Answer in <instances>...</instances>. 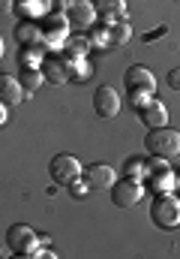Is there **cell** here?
I'll return each instance as SVG.
<instances>
[{
    "mask_svg": "<svg viewBox=\"0 0 180 259\" xmlns=\"http://www.w3.org/2000/svg\"><path fill=\"white\" fill-rule=\"evenodd\" d=\"M144 148H147V154L150 157H165V160H171V157H177L180 154V133L174 127H150L147 130V136H144Z\"/></svg>",
    "mask_w": 180,
    "mask_h": 259,
    "instance_id": "obj_1",
    "label": "cell"
},
{
    "mask_svg": "<svg viewBox=\"0 0 180 259\" xmlns=\"http://www.w3.org/2000/svg\"><path fill=\"white\" fill-rule=\"evenodd\" d=\"M150 220L159 229H177L180 226V199L171 193H156L150 202Z\"/></svg>",
    "mask_w": 180,
    "mask_h": 259,
    "instance_id": "obj_2",
    "label": "cell"
},
{
    "mask_svg": "<svg viewBox=\"0 0 180 259\" xmlns=\"http://www.w3.org/2000/svg\"><path fill=\"white\" fill-rule=\"evenodd\" d=\"M39 27H42V39H45L48 52H60V49H63V42H66V36H69V21H66V12H60V9L45 12Z\"/></svg>",
    "mask_w": 180,
    "mask_h": 259,
    "instance_id": "obj_3",
    "label": "cell"
},
{
    "mask_svg": "<svg viewBox=\"0 0 180 259\" xmlns=\"http://www.w3.org/2000/svg\"><path fill=\"white\" fill-rule=\"evenodd\" d=\"M81 181L90 187V193H105V190L114 187L117 172H114V166H108V163H90V166L81 169Z\"/></svg>",
    "mask_w": 180,
    "mask_h": 259,
    "instance_id": "obj_4",
    "label": "cell"
},
{
    "mask_svg": "<svg viewBox=\"0 0 180 259\" xmlns=\"http://www.w3.org/2000/svg\"><path fill=\"white\" fill-rule=\"evenodd\" d=\"M6 244L12 247L15 256H30V253L39 247V235L33 232V226L15 223V226H9V232H6Z\"/></svg>",
    "mask_w": 180,
    "mask_h": 259,
    "instance_id": "obj_5",
    "label": "cell"
},
{
    "mask_svg": "<svg viewBox=\"0 0 180 259\" xmlns=\"http://www.w3.org/2000/svg\"><path fill=\"white\" fill-rule=\"evenodd\" d=\"M147 193V187H144V181H135V178H120L114 181V187H111V202L117 205V208H135L141 199Z\"/></svg>",
    "mask_w": 180,
    "mask_h": 259,
    "instance_id": "obj_6",
    "label": "cell"
},
{
    "mask_svg": "<svg viewBox=\"0 0 180 259\" xmlns=\"http://www.w3.org/2000/svg\"><path fill=\"white\" fill-rule=\"evenodd\" d=\"M81 163H78V157H72V154H57V157H51V163H48V175H51V181L57 184V187H66L69 181H75V178H81Z\"/></svg>",
    "mask_w": 180,
    "mask_h": 259,
    "instance_id": "obj_7",
    "label": "cell"
},
{
    "mask_svg": "<svg viewBox=\"0 0 180 259\" xmlns=\"http://www.w3.org/2000/svg\"><path fill=\"white\" fill-rule=\"evenodd\" d=\"M39 69H42V78H45L48 84H57L60 88V84H66L69 75H72V61L63 58L60 52H48V55L42 58Z\"/></svg>",
    "mask_w": 180,
    "mask_h": 259,
    "instance_id": "obj_8",
    "label": "cell"
},
{
    "mask_svg": "<svg viewBox=\"0 0 180 259\" xmlns=\"http://www.w3.org/2000/svg\"><path fill=\"white\" fill-rule=\"evenodd\" d=\"M93 112H96V118H102V121H114L120 115V94L111 84L96 88V94H93Z\"/></svg>",
    "mask_w": 180,
    "mask_h": 259,
    "instance_id": "obj_9",
    "label": "cell"
},
{
    "mask_svg": "<svg viewBox=\"0 0 180 259\" xmlns=\"http://www.w3.org/2000/svg\"><path fill=\"white\" fill-rule=\"evenodd\" d=\"M66 21L75 30H90V24H96V6H93V0H72V6L66 9Z\"/></svg>",
    "mask_w": 180,
    "mask_h": 259,
    "instance_id": "obj_10",
    "label": "cell"
},
{
    "mask_svg": "<svg viewBox=\"0 0 180 259\" xmlns=\"http://www.w3.org/2000/svg\"><path fill=\"white\" fill-rule=\"evenodd\" d=\"M123 84H126V91H147V94H153L156 91V75L147 66L135 64L123 72Z\"/></svg>",
    "mask_w": 180,
    "mask_h": 259,
    "instance_id": "obj_11",
    "label": "cell"
},
{
    "mask_svg": "<svg viewBox=\"0 0 180 259\" xmlns=\"http://www.w3.org/2000/svg\"><path fill=\"white\" fill-rule=\"evenodd\" d=\"M93 6H96V21L102 24L126 21V0H93Z\"/></svg>",
    "mask_w": 180,
    "mask_h": 259,
    "instance_id": "obj_12",
    "label": "cell"
},
{
    "mask_svg": "<svg viewBox=\"0 0 180 259\" xmlns=\"http://www.w3.org/2000/svg\"><path fill=\"white\" fill-rule=\"evenodd\" d=\"M90 49H93V46H90V39H87L84 33H75V36H66V42H63L60 55H63V58H69V61L75 64V61L87 58V52H90Z\"/></svg>",
    "mask_w": 180,
    "mask_h": 259,
    "instance_id": "obj_13",
    "label": "cell"
},
{
    "mask_svg": "<svg viewBox=\"0 0 180 259\" xmlns=\"http://www.w3.org/2000/svg\"><path fill=\"white\" fill-rule=\"evenodd\" d=\"M21 100H27L21 81L12 78V75H0V103H6V106H18Z\"/></svg>",
    "mask_w": 180,
    "mask_h": 259,
    "instance_id": "obj_14",
    "label": "cell"
},
{
    "mask_svg": "<svg viewBox=\"0 0 180 259\" xmlns=\"http://www.w3.org/2000/svg\"><path fill=\"white\" fill-rule=\"evenodd\" d=\"M141 124L150 130V127H165L168 124V109L159 103V100H150L144 109H141Z\"/></svg>",
    "mask_w": 180,
    "mask_h": 259,
    "instance_id": "obj_15",
    "label": "cell"
},
{
    "mask_svg": "<svg viewBox=\"0 0 180 259\" xmlns=\"http://www.w3.org/2000/svg\"><path fill=\"white\" fill-rule=\"evenodd\" d=\"M15 9H18V15L21 18H42L45 12H51L54 9V0H15Z\"/></svg>",
    "mask_w": 180,
    "mask_h": 259,
    "instance_id": "obj_16",
    "label": "cell"
},
{
    "mask_svg": "<svg viewBox=\"0 0 180 259\" xmlns=\"http://www.w3.org/2000/svg\"><path fill=\"white\" fill-rule=\"evenodd\" d=\"M15 39H18V46H33V42L42 39V27L36 21L24 18L21 24H15Z\"/></svg>",
    "mask_w": 180,
    "mask_h": 259,
    "instance_id": "obj_17",
    "label": "cell"
},
{
    "mask_svg": "<svg viewBox=\"0 0 180 259\" xmlns=\"http://www.w3.org/2000/svg\"><path fill=\"white\" fill-rule=\"evenodd\" d=\"M18 81H21V88H24V94L30 97L33 91H39L42 88V69L39 66H21V72H18Z\"/></svg>",
    "mask_w": 180,
    "mask_h": 259,
    "instance_id": "obj_18",
    "label": "cell"
},
{
    "mask_svg": "<svg viewBox=\"0 0 180 259\" xmlns=\"http://www.w3.org/2000/svg\"><path fill=\"white\" fill-rule=\"evenodd\" d=\"M129 36H132V27H129L126 21H114V24H108V49H120V46H126Z\"/></svg>",
    "mask_w": 180,
    "mask_h": 259,
    "instance_id": "obj_19",
    "label": "cell"
},
{
    "mask_svg": "<svg viewBox=\"0 0 180 259\" xmlns=\"http://www.w3.org/2000/svg\"><path fill=\"white\" fill-rule=\"evenodd\" d=\"M123 175H126V178H135V181H147V175H150V163L141 160V157H132V160H126Z\"/></svg>",
    "mask_w": 180,
    "mask_h": 259,
    "instance_id": "obj_20",
    "label": "cell"
},
{
    "mask_svg": "<svg viewBox=\"0 0 180 259\" xmlns=\"http://www.w3.org/2000/svg\"><path fill=\"white\" fill-rule=\"evenodd\" d=\"M87 39H90V46H93V49H108V24H102V21L90 24Z\"/></svg>",
    "mask_w": 180,
    "mask_h": 259,
    "instance_id": "obj_21",
    "label": "cell"
},
{
    "mask_svg": "<svg viewBox=\"0 0 180 259\" xmlns=\"http://www.w3.org/2000/svg\"><path fill=\"white\" fill-rule=\"evenodd\" d=\"M90 75H93V66L87 64V58H81V61L72 64V75H69V81H78V84H81V81H87Z\"/></svg>",
    "mask_w": 180,
    "mask_h": 259,
    "instance_id": "obj_22",
    "label": "cell"
},
{
    "mask_svg": "<svg viewBox=\"0 0 180 259\" xmlns=\"http://www.w3.org/2000/svg\"><path fill=\"white\" fill-rule=\"evenodd\" d=\"M150 100H153V94H147V91H129V103H132L135 112H141Z\"/></svg>",
    "mask_w": 180,
    "mask_h": 259,
    "instance_id": "obj_23",
    "label": "cell"
},
{
    "mask_svg": "<svg viewBox=\"0 0 180 259\" xmlns=\"http://www.w3.org/2000/svg\"><path fill=\"white\" fill-rule=\"evenodd\" d=\"M66 190H69V196H72V199H87V196H90V187H87L81 178L69 181V184H66Z\"/></svg>",
    "mask_w": 180,
    "mask_h": 259,
    "instance_id": "obj_24",
    "label": "cell"
},
{
    "mask_svg": "<svg viewBox=\"0 0 180 259\" xmlns=\"http://www.w3.org/2000/svg\"><path fill=\"white\" fill-rule=\"evenodd\" d=\"M168 33V24H159L156 30H150V33H144V42H153V39H159V36H165Z\"/></svg>",
    "mask_w": 180,
    "mask_h": 259,
    "instance_id": "obj_25",
    "label": "cell"
},
{
    "mask_svg": "<svg viewBox=\"0 0 180 259\" xmlns=\"http://www.w3.org/2000/svg\"><path fill=\"white\" fill-rule=\"evenodd\" d=\"M165 81H168V88H171V91H180V66L168 72V78H165Z\"/></svg>",
    "mask_w": 180,
    "mask_h": 259,
    "instance_id": "obj_26",
    "label": "cell"
},
{
    "mask_svg": "<svg viewBox=\"0 0 180 259\" xmlns=\"http://www.w3.org/2000/svg\"><path fill=\"white\" fill-rule=\"evenodd\" d=\"M15 9V0H0V12H12Z\"/></svg>",
    "mask_w": 180,
    "mask_h": 259,
    "instance_id": "obj_27",
    "label": "cell"
},
{
    "mask_svg": "<svg viewBox=\"0 0 180 259\" xmlns=\"http://www.w3.org/2000/svg\"><path fill=\"white\" fill-rule=\"evenodd\" d=\"M72 6V0H54V9H60V12H66Z\"/></svg>",
    "mask_w": 180,
    "mask_h": 259,
    "instance_id": "obj_28",
    "label": "cell"
},
{
    "mask_svg": "<svg viewBox=\"0 0 180 259\" xmlns=\"http://www.w3.org/2000/svg\"><path fill=\"white\" fill-rule=\"evenodd\" d=\"M6 124V103H0V127Z\"/></svg>",
    "mask_w": 180,
    "mask_h": 259,
    "instance_id": "obj_29",
    "label": "cell"
},
{
    "mask_svg": "<svg viewBox=\"0 0 180 259\" xmlns=\"http://www.w3.org/2000/svg\"><path fill=\"white\" fill-rule=\"evenodd\" d=\"M174 193H180V169H174Z\"/></svg>",
    "mask_w": 180,
    "mask_h": 259,
    "instance_id": "obj_30",
    "label": "cell"
},
{
    "mask_svg": "<svg viewBox=\"0 0 180 259\" xmlns=\"http://www.w3.org/2000/svg\"><path fill=\"white\" fill-rule=\"evenodd\" d=\"M3 52H6V46H3V33H0V58H3Z\"/></svg>",
    "mask_w": 180,
    "mask_h": 259,
    "instance_id": "obj_31",
    "label": "cell"
},
{
    "mask_svg": "<svg viewBox=\"0 0 180 259\" xmlns=\"http://www.w3.org/2000/svg\"><path fill=\"white\" fill-rule=\"evenodd\" d=\"M174 3H180V0H174Z\"/></svg>",
    "mask_w": 180,
    "mask_h": 259,
    "instance_id": "obj_32",
    "label": "cell"
},
{
    "mask_svg": "<svg viewBox=\"0 0 180 259\" xmlns=\"http://www.w3.org/2000/svg\"><path fill=\"white\" fill-rule=\"evenodd\" d=\"M177 157H180V154H177Z\"/></svg>",
    "mask_w": 180,
    "mask_h": 259,
    "instance_id": "obj_33",
    "label": "cell"
}]
</instances>
